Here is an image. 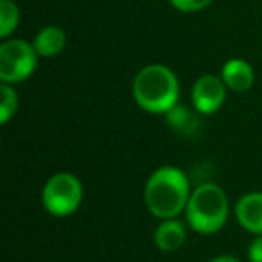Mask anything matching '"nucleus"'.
<instances>
[{"instance_id": "20e7f679", "label": "nucleus", "mask_w": 262, "mask_h": 262, "mask_svg": "<svg viewBox=\"0 0 262 262\" xmlns=\"http://www.w3.org/2000/svg\"><path fill=\"white\" fill-rule=\"evenodd\" d=\"M84 189L81 180L72 172H56L41 189V205L54 217H69L81 207Z\"/></svg>"}, {"instance_id": "0eeeda50", "label": "nucleus", "mask_w": 262, "mask_h": 262, "mask_svg": "<svg viewBox=\"0 0 262 262\" xmlns=\"http://www.w3.org/2000/svg\"><path fill=\"white\" fill-rule=\"evenodd\" d=\"M233 214L241 228L253 235H262V192L253 190L241 196L233 207Z\"/></svg>"}, {"instance_id": "6e6552de", "label": "nucleus", "mask_w": 262, "mask_h": 262, "mask_svg": "<svg viewBox=\"0 0 262 262\" xmlns=\"http://www.w3.org/2000/svg\"><path fill=\"white\" fill-rule=\"evenodd\" d=\"M226 88L237 94H244V92L251 90V86L255 84V70L246 59L241 58H232L228 61H225L221 69V74Z\"/></svg>"}, {"instance_id": "4468645a", "label": "nucleus", "mask_w": 262, "mask_h": 262, "mask_svg": "<svg viewBox=\"0 0 262 262\" xmlns=\"http://www.w3.org/2000/svg\"><path fill=\"white\" fill-rule=\"evenodd\" d=\"M169 4L182 13H198L212 4V0H169Z\"/></svg>"}, {"instance_id": "f03ea898", "label": "nucleus", "mask_w": 262, "mask_h": 262, "mask_svg": "<svg viewBox=\"0 0 262 262\" xmlns=\"http://www.w3.org/2000/svg\"><path fill=\"white\" fill-rule=\"evenodd\" d=\"M131 92L137 106L153 115H165L180 102L178 76L162 63H151L140 69L133 79Z\"/></svg>"}, {"instance_id": "7ed1b4c3", "label": "nucleus", "mask_w": 262, "mask_h": 262, "mask_svg": "<svg viewBox=\"0 0 262 262\" xmlns=\"http://www.w3.org/2000/svg\"><path fill=\"white\" fill-rule=\"evenodd\" d=\"M230 201L225 189L214 182H205L192 189L185 208L190 230L201 235L217 233L228 221Z\"/></svg>"}, {"instance_id": "9d476101", "label": "nucleus", "mask_w": 262, "mask_h": 262, "mask_svg": "<svg viewBox=\"0 0 262 262\" xmlns=\"http://www.w3.org/2000/svg\"><path fill=\"white\" fill-rule=\"evenodd\" d=\"M33 45L40 58H56L67 47V34L59 26H47L38 31Z\"/></svg>"}, {"instance_id": "423d86ee", "label": "nucleus", "mask_w": 262, "mask_h": 262, "mask_svg": "<svg viewBox=\"0 0 262 262\" xmlns=\"http://www.w3.org/2000/svg\"><path fill=\"white\" fill-rule=\"evenodd\" d=\"M226 94H228V88L221 76L203 74L194 81L190 90V102L200 115H212L225 104Z\"/></svg>"}, {"instance_id": "f257e3e1", "label": "nucleus", "mask_w": 262, "mask_h": 262, "mask_svg": "<svg viewBox=\"0 0 262 262\" xmlns=\"http://www.w3.org/2000/svg\"><path fill=\"white\" fill-rule=\"evenodd\" d=\"M190 192V182L182 169L162 165L151 172L144 185V203L160 221L172 219L185 212Z\"/></svg>"}, {"instance_id": "39448f33", "label": "nucleus", "mask_w": 262, "mask_h": 262, "mask_svg": "<svg viewBox=\"0 0 262 262\" xmlns=\"http://www.w3.org/2000/svg\"><path fill=\"white\" fill-rule=\"evenodd\" d=\"M38 52L22 38H8L0 43V83L18 84L27 81L38 67Z\"/></svg>"}, {"instance_id": "ddd939ff", "label": "nucleus", "mask_w": 262, "mask_h": 262, "mask_svg": "<svg viewBox=\"0 0 262 262\" xmlns=\"http://www.w3.org/2000/svg\"><path fill=\"white\" fill-rule=\"evenodd\" d=\"M18 110V94L13 84H0V122L8 124Z\"/></svg>"}, {"instance_id": "9b49d317", "label": "nucleus", "mask_w": 262, "mask_h": 262, "mask_svg": "<svg viewBox=\"0 0 262 262\" xmlns=\"http://www.w3.org/2000/svg\"><path fill=\"white\" fill-rule=\"evenodd\" d=\"M196 110L190 112L189 108H185L183 104H176L172 110H169L165 113V120H167L169 127L172 131H176L178 135H194L198 129H200V122H198V117H196Z\"/></svg>"}, {"instance_id": "2eb2a0df", "label": "nucleus", "mask_w": 262, "mask_h": 262, "mask_svg": "<svg viewBox=\"0 0 262 262\" xmlns=\"http://www.w3.org/2000/svg\"><path fill=\"white\" fill-rule=\"evenodd\" d=\"M248 260L262 262V235H255V239L248 246Z\"/></svg>"}, {"instance_id": "dca6fc26", "label": "nucleus", "mask_w": 262, "mask_h": 262, "mask_svg": "<svg viewBox=\"0 0 262 262\" xmlns=\"http://www.w3.org/2000/svg\"><path fill=\"white\" fill-rule=\"evenodd\" d=\"M208 262H241L237 257H233V255H217V257L210 258Z\"/></svg>"}, {"instance_id": "1a4fd4ad", "label": "nucleus", "mask_w": 262, "mask_h": 262, "mask_svg": "<svg viewBox=\"0 0 262 262\" xmlns=\"http://www.w3.org/2000/svg\"><path fill=\"white\" fill-rule=\"evenodd\" d=\"M155 246L164 253H172L180 250L187 241V226L185 223L172 219H162L153 233Z\"/></svg>"}, {"instance_id": "f8f14e48", "label": "nucleus", "mask_w": 262, "mask_h": 262, "mask_svg": "<svg viewBox=\"0 0 262 262\" xmlns=\"http://www.w3.org/2000/svg\"><path fill=\"white\" fill-rule=\"evenodd\" d=\"M20 24V9L15 0H0V38L8 40Z\"/></svg>"}]
</instances>
